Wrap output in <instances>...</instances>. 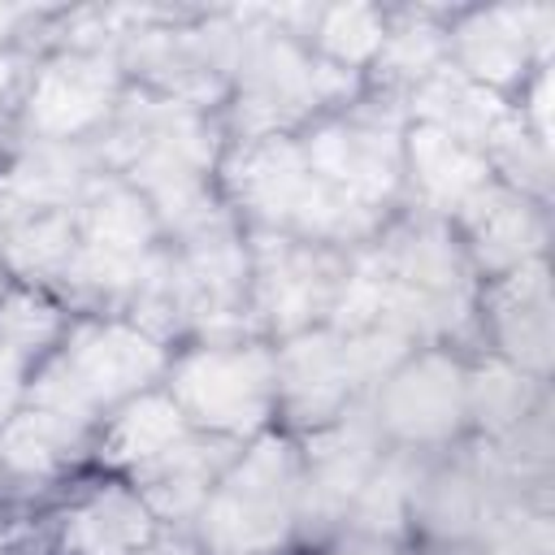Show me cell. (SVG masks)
Returning a JSON list of instances; mask_svg holds the SVG:
<instances>
[{"label":"cell","instance_id":"cell-18","mask_svg":"<svg viewBox=\"0 0 555 555\" xmlns=\"http://www.w3.org/2000/svg\"><path fill=\"white\" fill-rule=\"evenodd\" d=\"M243 442H225V438H208V434H186L182 442H173L165 455H156L152 464L134 468L126 481L134 486V494L152 507V516L160 525H178L191 529L217 473L230 464V455Z\"/></svg>","mask_w":555,"mask_h":555},{"label":"cell","instance_id":"cell-21","mask_svg":"<svg viewBox=\"0 0 555 555\" xmlns=\"http://www.w3.org/2000/svg\"><path fill=\"white\" fill-rule=\"evenodd\" d=\"M464 377H468V434L486 438L490 447H503L546 412V382L520 373L516 364L490 351L464 360Z\"/></svg>","mask_w":555,"mask_h":555},{"label":"cell","instance_id":"cell-7","mask_svg":"<svg viewBox=\"0 0 555 555\" xmlns=\"http://www.w3.org/2000/svg\"><path fill=\"white\" fill-rule=\"evenodd\" d=\"M299 451H304V481H299L295 538L325 546L334 533H343L386 442L377 438V429L364 412V399H360L343 421H334L317 434H304Z\"/></svg>","mask_w":555,"mask_h":555},{"label":"cell","instance_id":"cell-19","mask_svg":"<svg viewBox=\"0 0 555 555\" xmlns=\"http://www.w3.org/2000/svg\"><path fill=\"white\" fill-rule=\"evenodd\" d=\"M74 225H78L82 247L117 256V260H134V264L147 260L165 243L143 191H134L121 173H108V169H95L91 182L82 186L74 204Z\"/></svg>","mask_w":555,"mask_h":555},{"label":"cell","instance_id":"cell-10","mask_svg":"<svg viewBox=\"0 0 555 555\" xmlns=\"http://www.w3.org/2000/svg\"><path fill=\"white\" fill-rule=\"evenodd\" d=\"M473 321H477L490 356L546 382L551 351H555V304H551L546 256L529 260L512 273H499L490 282H477Z\"/></svg>","mask_w":555,"mask_h":555},{"label":"cell","instance_id":"cell-16","mask_svg":"<svg viewBox=\"0 0 555 555\" xmlns=\"http://www.w3.org/2000/svg\"><path fill=\"white\" fill-rule=\"evenodd\" d=\"M490 182L494 173L477 143L438 130L429 121L403 126V191H412L416 212L451 221Z\"/></svg>","mask_w":555,"mask_h":555},{"label":"cell","instance_id":"cell-5","mask_svg":"<svg viewBox=\"0 0 555 555\" xmlns=\"http://www.w3.org/2000/svg\"><path fill=\"white\" fill-rule=\"evenodd\" d=\"M251 291L247 312L260 338L278 343L312 325H330L343 295L351 251L308 243L282 230H247Z\"/></svg>","mask_w":555,"mask_h":555},{"label":"cell","instance_id":"cell-4","mask_svg":"<svg viewBox=\"0 0 555 555\" xmlns=\"http://www.w3.org/2000/svg\"><path fill=\"white\" fill-rule=\"evenodd\" d=\"M364 412L377 438L395 451L438 455L468 434L464 356L451 347H412L369 395Z\"/></svg>","mask_w":555,"mask_h":555},{"label":"cell","instance_id":"cell-29","mask_svg":"<svg viewBox=\"0 0 555 555\" xmlns=\"http://www.w3.org/2000/svg\"><path fill=\"white\" fill-rule=\"evenodd\" d=\"M0 520H4V512H0Z\"/></svg>","mask_w":555,"mask_h":555},{"label":"cell","instance_id":"cell-22","mask_svg":"<svg viewBox=\"0 0 555 555\" xmlns=\"http://www.w3.org/2000/svg\"><path fill=\"white\" fill-rule=\"evenodd\" d=\"M74 251H78L74 208L26 212V217L0 221V273L13 282L61 291Z\"/></svg>","mask_w":555,"mask_h":555},{"label":"cell","instance_id":"cell-6","mask_svg":"<svg viewBox=\"0 0 555 555\" xmlns=\"http://www.w3.org/2000/svg\"><path fill=\"white\" fill-rule=\"evenodd\" d=\"M126 74L113 48H48L30 65L17 113V139L91 143L126 95Z\"/></svg>","mask_w":555,"mask_h":555},{"label":"cell","instance_id":"cell-11","mask_svg":"<svg viewBox=\"0 0 555 555\" xmlns=\"http://www.w3.org/2000/svg\"><path fill=\"white\" fill-rule=\"evenodd\" d=\"M91 425L22 403L0 425V512L30 507L39 494L74 481L78 468L91 464Z\"/></svg>","mask_w":555,"mask_h":555},{"label":"cell","instance_id":"cell-15","mask_svg":"<svg viewBox=\"0 0 555 555\" xmlns=\"http://www.w3.org/2000/svg\"><path fill=\"white\" fill-rule=\"evenodd\" d=\"M160 520L126 477H100L69 490L65 507L48 520L52 555H143Z\"/></svg>","mask_w":555,"mask_h":555},{"label":"cell","instance_id":"cell-27","mask_svg":"<svg viewBox=\"0 0 555 555\" xmlns=\"http://www.w3.org/2000/svg\"><path fill=\"white\" fill-rule=\"evenodd\" d=\"M22 395H26V369L0 351V425L22 408Z\"/></svg>","mask_w":555,"mask_h":555},{"label":"cell","instance_id":"cell-25","mask_svg":"<svg viewBox=\"0 0 555 555\" xmlns=\"http://www.w3.org/2000/svg\"><path fill=\"white\" fill-rule=\"evenodd\" d=\"M386 26H390L386 9H373V4H325V9L312 13L304 48L317 61L364 78L369 65L377 61L382 43H386Z\"/></svg>","mask_w":555,"mask_h":555},{"label":"cell","instance_id":"cell-12","mask_svg":"<svg viewBox=\"0 0 555 555\" xmlns=\"http://www.w3.org/2000/svg\"><path fill=\"white\" fill-rule=\"evenodd\" d=\"M273 377H278V429L295 438L343 421L360 403L334 325H312L291 338H278Z\"/></svg>","mask_w":555,"mask_h":555},{"label":"cell","instance_id":"cell-24","mask_svg":"<svg viewBox=\"0 0 555 555\" xmlns=\"http://www.w3.org/2000/svg\"><path fill=\"white\" fill-rule=\"evenodd\" d=\"M74 312L65 308V299L48 286H30V282H13L0 273V351L13 356L26 373L52 356V347L65 338Z\"/></svg>","mask_w":555,"mask_h":555},{"label":"cell","instance_id":"cell-17","mask_svg":"<svg viewBox=\"0 0 555 555\" xmlns=\"http://www.w3.org/2000/svg\"><path fill=\"white\" fill-rule=\"evenodd\" d=\"M91 143H35L17 139L0 160V221L26 212L74 208L95 173Z\"/></svg>","mask_w":555,"mask_h":555},{"label":"cell","instance_id":"cell-3","mask_svg":"<svg viewBox=\"0 0 555 555\" xmlns=\"http://www.w3.org/2000/svg\"><path fill=\"white\" fill-rule=\"evenodd\" d=\"M195 434L247 442L278 425V377L269 338H195L173 347L165 382Z\"/></svg>","mask_w":555,"mask_h":555},{"label":"cell","instance_id":"cell-28","mask_svg":"<svg viewBox=\"0 0 555 555\" xmlns=\"http://www.w3.org/2000/svg\"><path fill=\"white\" fill-rule=\"evenodd\" d=\"M35 17H39V13H30V9L0 4V52L22 48V39H26V22H35Z\"/></svg>","mask_w":555,"mask_h":555},{"label":"cell","instance_id":"cell-1","mask_svg":"<svg viewBox=\"0 0 555 555\" xmlns=\"http://www.w3.org/2000/svg\"><path fill=\"white\" fill-rule=\"evenodd\" d=\"M173 347L126 317H74L65 338L26 373L22 403L100 425L126 399L165 382Z\"/></svg>","mask_w":555,"mask_h":555},{"label":"cell","instance_id":"cell-26","mask_svg":"<svg viewBox=\"0 0 555 555\" xmlns=\"http://www.w3.org/2000/svg\"><path fill=\"white\" fill-rule=\"evenodd\" d=\"M321 555H412V546L399 542V538H377V533L343 529V533H334V538L321 546Z\"/></svg>","mask_w":555,"mask_h":555},{"label":"cell","instance_id":"cell-8","mask_svg":"<svg viewBox=\"0 0 555 555\" xmlns=\"http://www.w3.org/2000/svg\"><path fill=\"white\" fill-rule=\"evenodd\" d=\"M551 4L464 9L447 22V61L477 87L512 100L538 65L551 61Z\"/></svg>","mask_w":555,"mask_h":555},{"label":"cell","instance_id":"cell-20","mask_svg":"<svg viewBox=\"0 0 555 555\" xmlns=\"http://www.w3.org/2000/svg\"><path fill=\"white\" fill-rule=\"evenodd\" d=\"M191 434V425L182 421L178 403L169 399L165 386H152L134 399H126L121 408H113L91 438V464L104 477H130L134 468L152 464L156 455H165L173 442H182Z\"/></svg>","mask_w":555,"mask_h":555},{"label":"cell","instance_id":"cell-13","mask_svg":"<svg viewBox=\"0 0 555 555\" xmlns=\"http://www.w3.org/2000/svg\"><path fill=\"white\" fill-rule=\"evenodd\" d=\"M499 503V486L490 481L481 460L468 455H425L408 499V542L412 551H473L490 512Z\"/></svg>","mask_w":555,"mask_h":555},{"label":"cell","instance_id":"cell-14","mask_svg":"<svg viewBox=\"0 0 555 555\" xmlns=\"http://www.w3.org/2000/svg\"><path fill=\"white\" fill-rule=\"evenodd\" d=\"M451 230L473 264L477 282H490L499 273H512L529 260L546 256V204L529 199L512 186H503L499 178L477 191L455 217Z\"/></svg>","mask_w":555,"mask_h":555},{"label":"cell","instance_id":"cell-2","mask_svg":"<svg viewBox=\"0 0 555 555\" xmlns=\"http://www.w3.org/2000/svg\"><path fill=\"white\" fill-rule=\"evenodd\" d=\"M304 451L286 429L247 438L217 473L191 533L204 555H282L295 542Z\"/></svg>","mask_w":555,"mask_h":555},{"label":"cell","instance_id":"cell-9","mask_svg":"<svg viewBox=\"0 0 555 555\" xmlns=\"http://www.w3.org/2000/svg\"><path fill=\"white\" fill-rule=\"evenodd\" d=\"M217 191L243 230H295L312 191V169L295 134L225 139L217 160Z\"/></svg>","mask_w":555,"mask_h":555},{"label":"cell","instance_id":"cell-23","mask_svg":"<svg viewBox=\"0 0 555 555\" xmlns=\"http://www.w3.org/2000/svg\"><path fill=\"white\" fill-rule=\"evenodd\" d=\"M447 65V22L434 13H390L386 43L364 74V91L408 100L429 74Z\"/></svg>","mask_w":555,"mask_h":555}]
</instances>
